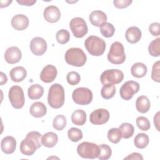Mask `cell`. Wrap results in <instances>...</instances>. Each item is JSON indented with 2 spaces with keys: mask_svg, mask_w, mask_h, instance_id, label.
Here are the masks:
<instances>
[{
  "mask_svg": "<svg viewBox=\"0 0 160 160\" xmlns=\"http://www.w3.org/2000/svg\"><path fill=\"white\" fill-rule=\"evenodd\" d=\"M92 92L87 88H78L74 90L72 94L73 101L79 105H87L92 100Z\"/></svg>",
  "mask_w": 160,
  "mask_h": 160,
  "instance_id": "cell-8",
  "label": "cell"
},
{
  "mask_svg": "<svg viewBox=\"0 0 160 160\" xmlns=\"http://www.w3.org/2000/svg\"><path fill=\"white\" fill-rule=\"evenodd\" d=\"M58 71L56 68L52 64L46 65L40 73V79L46 83L52 82L56 78Z\"/></svg>",
  "mask_w": 160,
  "mask_h": 160,
  "instance_id": "cell-14",
  "label": "cell"
},
{
  "mask_svg": "<svg viewBox=\"0 0 160 160\" xmlns=\"http://www.w3.org/2000/svg\"><path fill=\"white\" fill-rule=\"evenodd\" d=\"M11 23L12 28L16 30L22 31L28 27L29 19L26 16L19 14L12 17Z\"/></svg>",
  "mask_w": 160,
  "mask_h": 160,
  "instance_id": "cell-17",
  "label": "cell"
},
{
  "mask_svg": "<svg viewBox=\"0 0 160 160\" xmlns=\"http://www.w3.org/2000/svg\"><path fill=\"white\" fill-rule=\"evenodd\" d=\"M149 142V136L145 133H139L134 139V144L139 149L145 148L148 145Z\"/></svg>",
  "mask_w": 160,
  "mask_h": 160,
  "instance_id": "cell-28",
  "label": "cell"
},
{
  "mask_svg": "<svg viewBox=\"0 0 160 160\" xmlns=\"http://www.w3.org/2000/svg\"><path fill=\"white\" fill-rule=\"evenodd\" d=\"M100 32L104 37L111 38L114 34L115 28L111 23L106 22L100 26Z\"/></svg>",
  "mask_w": 160,
  "mask_h": 160,
  "instance_id": "cell-31",
  "label": "cell"
},
{
  "mask_svg": "<svg viewBox=\"0 0 160 160\" xmlns=\"http://www.w3.org/2000/svg\"><path fill=\"white\" fill-rule=\"evenodd\" d=\"M124 78V73L119 69H112L104 71L100 76L101 83L104 84H117Z\"/></svg>",
  "mask_w": 160,
  "mask_h": 160,
  "instance_id": "cell-6",
  "label": "cell"
},
{
  "mask_svg": "<svg viewBox=\"0 0 160 160\" xmlns=\"http://www.w3.org/2000/svg\"><path fill=\"white\" fill-rule=\"evenodd\" d=\"M108 138L109 141L114 144L118 143L121 138L122 134L119 128H111L108 132Z\"/></svg>",
  "mask_w": 160,
  "mask_h": 160,
  "instance_id": "cell-32",
  "label": "cell"
},
{
  "mask_svg": "<svg viewBox=\"0 0 160 160\" xmlns=\"http://www.w3.org/2000/svg\"><path fill=\"white\" fill-rule=\"evenodd\" d=\"M43 16L46 21L54 23L59 20L61 18V12L57 6L51 5L45 8L43 12Z\"/></svg>",
  "mask_w": 160,
  "mask_h": 160,
  "instance_id": "cell-15",
  "label": "cell"
},
{
  "mask_svg": "<svg viewBox=\"0 0 160 160\" xmlns=\"http://www.w3.org/2000/svg\"><path fill=\"white\" fill-rule=\"evenodd\" d=\"M119 129L121 132L122 138L124 139H128L132 137L134 132V126L128 122L122 123L119 126Z\"/></svg>",
  "mask_w": 160,
  "mask_h": 160,
  "instance_id": "cell-29",
  "label": "cell"
},
{
  "mask_svg": "<svg viewBox=\"0 0 160 160\" xmlns=\"http://www.w3.org/2000/svg\"><path fill=\"white\" fill-rule=\"evenodd\" d=\"M66 80L70 85H76L81 80L80 75L76 71H71L68 73L66 76Z\"/></svg>",
  "mask_w": 160,
  "mask_h": 160,
  "instance_id": "cell-39",
  "label": "cell"
},
{
  "mask_svg": "<svg viewBox=\"0 0 160 160\" xmlns=\"http://www.w3.org/2000/svg\"><path fill=\"white\" fill-rule=\"evenodd\" d=\"M84 46L88 52L92 56H101L106 49V42L103 39L96 36H90L84 41Z\"/></svg>",
  "mask_w": 160,
  "mask_h": 160,
  "instance_id": "cell-2",
  "label": "cell"
},
{
  "mask_svg": "<svg viewBox=\"0 0 160 160\" xmlns=\"http://www.w3.org/2000/svg\"><path fill=\"white\" fill-rule=\"evenodd\" d=\"M124 159H143L142 155L138 152H132L131 154H129L127 157L124 158Z\"/></svg>",
  "mask_w": 160,
  "mask_h": 160,
  "instance_id": "cell-44",
  "label": "cell"
},
{
  "mask_svg": "<svg viewBox=\"0 0 160 160\" xmlns=\"http://www.w3.org/2000/svg\"><path fill=\"white\" fill-rule=\"evenodd\" d=\"M89 19L91 23L96 27H100L103 23L107 21V16L102 11L96 10L91 12Z\"/></svg>",
  "mask_w": 160,
  "mask_h": 160,
  "instance_id": "cell-19",
  "label": "cell"
},
{
  "mask_svg": "<svg viewBox=\"0 0 160 160\" xmlns=\"http://www.w3.org/2000/svg\"><path fill=\"white\" fill-rule=\"evenodd\" d=\"M9 76L12 81L19 82L25 79L27 76V72L24 67L16 66L10 71Z\"/></svg>",
  "mask_w": 160,
  "mask_h": 160,
  "instance_id": "cell-22",
  "label": "cell"
},
{
  "mask_svg": "<svg viewBox=\"0 0 160 160\" xmlns=\"http://www.w3.org/2000/svg\"><path fill=\"white\" fill-rule=\"evenodd\" d=\"M64 100L65 95L64 88L58 83L52 84L49 89L48 95L49 105L54 109H58L63 106Z\"/></svg>",
  "mask_w": 160,
  "mask_h": 160,
  "instance_id": "cell-1",
  "label": "cell"
},
{
  "mask_svg": "<svg viewBox=\"0 0 160 160\" xmlns=\"http://www.w3.org/2000/svg\"><path fill=\"white\" fill-rule=\"evenodd\" d=\"M66 124H67L66 118L62 114H59L56 116L54 118L52 121L53 128L58 131L62 130L66 127Z\"/></svg>",
  "mask_w": 160,
  "mask_h": 160,
  "instance_id": "cell-34",
  "label": "cell"
},
{
  "mask_svg": "<svg viewBox=\"0 0 160 160\" xmlns=\"http://www.w3.org/2000/svg\"><path fill=\"white\" fill-rule=\"evenodd\" d=\"M139 90V84L134 81L125 82L120 88L119 93L122 99L126 101L130 100L134 94Z\"/></svg>",
  "mask_w": 160,
  "mask_h": 160,
  "instance_id": "cell-10",
  "label": "cell"
},
{
  "mask_svg": "<svg viewBox=\"0 0 160 160\" xmlns=\"http://www.w3.org/2000/svg\"><path fill=\"white\" fill-rule=\"evenodd\" d=\"M30 114L34 118H41L46 115L47 108L45 104L41 102H35L32 104L29 109Z\"/></svg>",
  "mask_w": 160,
  "mask_h": 160,
  "instance_id": "cell-21",
  "label": "cell"
},
{
  "mask_svg": "<svg viewBox=\"0 0 160 160\" xmlns=\"http://www.w3.org/2000/svg\"><path fill=\"white\" fill-rule=\"evenodd\" d=\"M159 27L160 24L159 22H152L149 26V31L152 36H159L160 34Z\"/></svg>",
  "mask_w": 160,
  "mask_h": 160,
  "instance_id": "cell-43",
  "label": "cell"
},
{
  "mask_svg": "<svg viewBox=\"0 0 160 160\" xmlns=\"http://www.w3.org/2000/svg\"><path fill=\"white\" fill-rule=\"evenodd\" d=\"M20 151L22 154L26 156H31L39 149V146L37 143L29 136L26 135L25 139H24L20 144Z\"/></svg>",
  "mask_w": 160,
  "mask_h": 160,
  "instance_id": "cell-12",
  "label": "cell"
},
{
  "mask_svg": "<svg viewBox=\"0 0 160 160\" xmlns=\"http://www.w3.org/2000/svg\"><path fill=\"white\" fill-rule=\"evenodd\" d=\"M116 92V88L113 84H104L101 88V96L105 99L112 98Z\"/></svg>",
  "mask_w": 160,
  "mask_h": 160,
  "instance_id": "cell-30",
  "label": "cell"
},
{
  "mask_svg": "<svg viewBox=\"0 0 160 160\" xmlns=\"http://www.w3.org/2000/svg\"><path fill=\"white\" fill-rule=\"evenodd\" d=\"M27 136H29L38 145L39 148H40L42 145V142H41V134L40 132L38 131H31L27 134Z\"/></svg>",
  "mask_w": 160,
  "mask_h": 160,
  "instance_id": "cell-41",
  "label": "cell"
},
{
  "mask_svg": "<svg viewBox=\"0 0 160 160\" xmlns=\"http://www.w3.org/2000/svg\"><path fill=\"white\" fill-rule=\"evenodd\" d=\"M58 135L53 132H48L45 133L41 139L42 144L47 148H52L58 142Z\"/></svg>",
  "mask_w": 160,
  "mask_h": 160,
  "instance_id": "cell-24",
  "label": "cell"
},
{
  "mask_svg": "<svg viewBox=\"0 0 160 160\" xmlns=\"http://www.w3.org/2000/svg\"><path fill=\"white\" fill-rule=\"evenodd\" d=\"M71 121L75 125L82 126L86 121V113L82 109H76L71 115Z\"/></svg>",
  "mask_w": 160,
  "mask_h": 160,
  "instance_id": "cell-27",
  "label": "cell"
},
{
  "mask_svg": "<svg viewBox=\"0 0 160 160\" xmlns=\"http://www.w3.org/2000/svg\"><path fill=\"white\" fill-rule=\"evenodd\" d=\"M151 107V102L149 98L146 96H139L136 101V108L141 113L147 112Z\"/></svg>",
  "mask_w": 160,
  "mask_h": 160,
  "instance_id": "cell-23",
  "label": "cell"
},
{
  "mask_svg": "<svg viewBox=\"0 0 160 160\" xmlns=\"http://www.w3.org/2000/svg\"><path fill=\"white\" fill-rule=\"evenodd\" d=\"M8 97L12 106L15 109H21L24 106L25 98L21 87L19 86H12L9 89Z\"/></svg>",
  "mask_w": 160,
  "mask_h": 160,
  "instance_id": "cell-7",
  "label": "cell"
},
{
  "mask_svg": "<svg viewBox=\"0 0 160 160\" xmlns=\"http://www.w3.org/2000/svg\"><path fill=\"white\" fill-rule=\"evenodd\" d=\"M108 60L114 64H121L126 59V54L122 44L116 41L113 42L107 56Z\"/></svg>",
  "mask_w": 160,
  "mask_h": 160,
  "instance_id": "cell-4",
  "label": "cell"
},
{
  "mask_svg": "<svg viewBox=\"0 0 160 160\" xmlns=\"http://www.w3.org/2000/svg\"><path fill=\"white\" fill-rule=\"evenodd\" d=\"M56 38L59 44H64L69 41L70 39V34L69 31L66 29H60L57 32Z\"/></svg>",
  "mask_w": 160,
  "mask_h": 160,
  "instance_id": "cell-37",
  "label": "cell"
},
{
  "mask_svg": "<svg viewBox=\"0 0 160 160\" xmlns=\"http://www.w3.org/2000/svg\"><path fill=\"white\" fill-rule=\"evenodd\" d=\"M151 78L153 81L159 82L160 81V61H158L154 63L152 68Z\"/></svg>",
  "mask_w": 160,
  "mask_h": 160,
  "instance_id": "cell-40",
  "label": "cell"
},
{
  "mask_svg": "<svg viewBox=\"0 0 160 160\" xmlns=\"http://www.w3.org/2000/svg\"><path fill=\"white\" fill-rule=\"evenodd\" d=\"M159 44H160V38H158L152 40L148 47V51L150 55L154 57H158L160 55L159 50Z\"/></svg>",
  "mask_w": 160,
  "mask_h": 160,
  "instance_id": "cell-33",
  "label": "cell"
},
{
  "mask_svg": "<svg viewBox=\"0 0 160 160\" xmlns=\"http://www.w3.org/2000/svg\"><path fill=\"white\" fill-rule=\"evenodd\" d=\"M68 138L72 142H78L82 138V132L78 128H71L68 131Z\"/></svg>",
  "mask_w": 160,
  "mask_h": 160,
  "instance_id": "cell-36",
  "label": "cell"
},
{
  "mask_svg": "<svg viewBox=\"0 0 160 160\" xmlns=\"http://www.w3.org/2000/svg\"><path fill=\"white\" fill-rule=\"evenodd\" d=\"M16 2L22 6H31L36 2V0H17Z\"/></svg>",
  "mask_w": 160,
  "mask_h": 160,
  "instance_id": "cell-45",
  "label": "cell"
},
{
  "mask_svg": "<svg viewBox=\"0 0 160 160\" xmlns=\"http://www.w3.org/2000/svg\"><path fill=\"white\" fill-rule=\"evenodd\" d=\"M147 71L146 66L142 62H136L131 68V74L137 78H143L146 74Z\"/></svg>",
  "mask_w": 160,
  "mask_h": 160,
  "instance_id": "cell-25",
  "label": "cell"
},
{
  "mask_svg": "<svg viewBox=\"0 0 160 160\" xmlns=\"http://www.w3.org/2000/svg\"><path fill=\"white\" fill-rule=\"evenodd\" d=\"M159 112H158L154 117V125L156 126V128L158 131H159V129L158 127L159 126Z\"/></svg>",
  "mask_w": 160,
  "mask_h": 160,
  "instance_id": "cell-47",
  "label": "cell"
},
{
  "mask_svg": "<svg viewBox=\"0 0 160 160\" xmlns=\"http://www.w3.org/2000/svg\"><path fill=\"white\" fill-rule=\"evenodd\" d=\"M109 119V111L103 108L93 111L89 116L90 122L94 125H101L106 123Z\"/></svg>",
  "mask_w": 160,
  "mask_h": 160,
  "instance_id": "cell-11",
  "label": "cell"
},
{
  "mask_svg": "<svg viewBox=\"0 0 160 160\" xmlns=\"http://www.w3.org/2000/svg\"><path fill=\"white\" fill-rule=\"evenodd\" d=\"M78 154L82 158L94 159L99 154V146L90 142H82L77 147Z\"/></svg>",
  "mask_w": 160,
  "mask_h": 160,
  "instance_id": "cell-5",
  "label": "cell"
},
{
  "mask_svg": "<svg viewBox=\"0 0 160 160\" xmlns=\"http://www.w3.org/2000/svg\"><path fill=\"white\" fill-rule=\"evenodd\" d=\"M64 58L68 64L76 67L84 66L87 60L86 54L82 49L79 48H71L68 49Z\"/></svg>",
  "mask_w": 160,
  "mask_h": 160,
  "instance_id": "cell-3",
  "label": "cell"
},
{
  "mask_svg": "<svg viewBox=\"0 0 160 160\" xmlns=\"http://www.w3.org/2000/svg\"><path fill=\"white\" fill-rule=\"evenodd\" d=\"M69 28L73 35L77 38H83L88 31L86 21L79 17L74 18L70 21Z\"/></svg>",
  "mask_w": 160,
  "mask_h": 160,
  "instance_id": "cell-9",
  "label": "cell"
},
{
  "mask_svg": "<svg viewBox=\"0 0 160 160\" xmlns=\"http://www.w3.org/2000/svg\"><path fill=\"white\" fill-rule=\"evenodd\" d=\"M141 36V31L136 26H131L128 28L125 34L127 41L131 44L138 42L140 40Z\"/></svg>",
  "mask_w": 160,
  "mask_h": 160,
  "instance_id": "cell-20",
  "label": "cell"
},
{
  "mask_svg": "<svg viewBox=\"0 0 160 160\" xmlns=\"http://www.w3.org/2000/svg\"><path fill=\"white\" fill-rule=\"evenodd\" d=\"M44 93V88L39 84L31 85L28 89V95L31 99H38L41 98Z\"/></svg>",
  "mask_w": 160,
  "mask_h": 160,
  "instance_id": "cell-26",
  "label": "cell"
},
{
  "mask_svg": "<svg viewBox=\"0 0 160 160\" xmlns=\"http://www.w3.org/2000/svg\"><path fill=\"white\" fill-rule=\"evenodd\" d=\"M3 2H4V4H2V3H1V8H2L4 7H7L9 5V4H11L12 2V1H2Z\"/></svg>",
  "mask_w": 160,
  "mask_h": 160,
  "instance_id": "cell-48",
  "label": "cell"
},
{
  "mask_svg": "<svg viewBox=\"0 0 160 160\" xmlns=\"http://www.w3.org/2000/svg\"><path fill=\"white\" fill-rule=\"evenodd\" d=\"M0 77H1V80H0V85L1 86H2L3 84H6L7 82V81H8V78L6 76V75L2 72H0Z\"/></svg>",
  "mask_w": 160,
  "mask_h": 160,
  "instance_id": "cell-46",
  "label": "cell"
},
{
  "mask_svg": "<svg viewBox=\"0 0 160 160\" xmlns=\"http://www.w3.org/2000/svg\"><path fill=\"white\" fill-rule=\"evenodd\" d=\"M30 49L34 55L41 56L46 51V41L42 38L35 37L30 42Z\"/></svg>",
  "mask_w": 160,
  "mask_h": 160,
  "instance_id": "cell-13",
  "label": "cell"
},
{
  "mask_svg": "<svg viewBox=\"0 0 160 160\" xmlns=\"http://www.w3.org/2000/svg\"><path fill=\"white\" fill-rule=\"evenodd\" d=\"M16 146V141L12 136H6L1 142V148L3 152L7 154H12L14 152Z\"/></svg>",
  "mask_w": 160,
  "mask_h": 160,
  "instance_id": "cell-18",
  "label": "cell"
},
{
  "mask_svg": "<svg viewBox=\"0 0 160 160\" xmlns=\"http://www.w3.org/2000/svg\"><path fill=\"white\" fill-rule=\"evenodd\" d=\"M112 151L108 144H102L99 146V154L98 158L100 160H107L111 156Z\"/></svg>",
  "mask_w": 160,
  "mask_h": 160,
  "instance_id": "cell-35",
  "label": "cell"
},
{
  "mask_svg": "<svg viewBox=\"0 0 160 160\" xmlns=\"http://www.w3.org/2000/svg\"><path fill=\"white\" fill-rule=\"evenodd\" d=\"M132 2V0H114L113 1V4L116 8L123 9L128 7Z\"/></svg>",
  "mask_w": 160,
  "mask_h": 160,
  "instance_id": "cell-42",
  "label": "cell"
},
{
  "mask_svg": "<svg viewBox=\"0 0 160 160\" xmlns=\"http://www.w3.org/2000/svg\"><path fill=\"white\" fill-rule=\"evenodd\" d=\"M22 58L21 50L16 46H11L8 48L4 53L5 61L11 64L18 62Z\"/></svg>",
  "mask_w": 160,
  "mask_h": 160,
  "instance_id": "cell-16",
  "label": "cell"
},
{
  "mask_svg": "<svg viewBox=\"0 0 160 160\" xmlns=\"http://www.w3.org/2000/svg\"><path fill=\"white\" fill-rule=\"evenodd\" d=\"M136 123L139 129L142 131H148L150 129L151 124L148 119L144 116H139L136 118Z\"/></svg>",
  "mask_w": 160,
  "mask_h": 160,
  "instance_id": "cell-38",
  "label": "cell"
}]
</instances>
